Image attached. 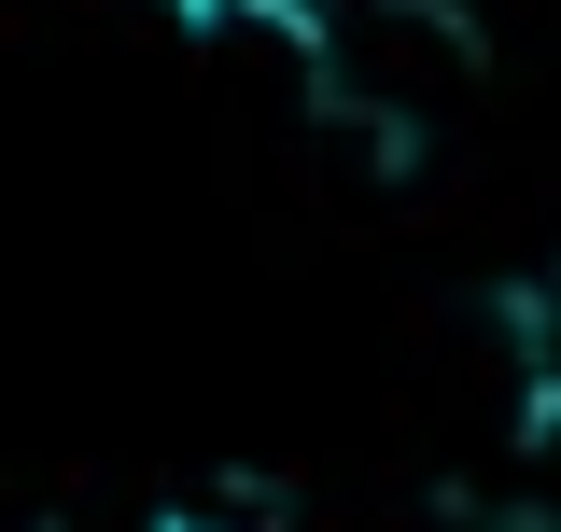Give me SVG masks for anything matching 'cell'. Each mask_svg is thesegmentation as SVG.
<instances>
[{
  "instance_id": "1",
  "label": "cell",
  "mask_w": 561,
  "mask_h": 532,
  "mask_svg": "<svg viewBox=\"0 0 561 532\" xmlns=\"http://www.w3.org/2000/svg\"><path fill=\"white\" fill-rule=\"evenodd\" d=\"M519 365H534V406L561 435V280H534V309H519Z\"/></svg>"
}]
</instances>
